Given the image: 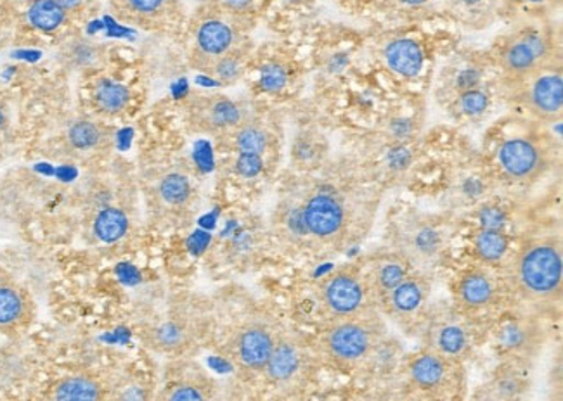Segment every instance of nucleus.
Listing matches in <instances>:
<instances>
[{"mask_svg": "<svg viewBox=\"0 0 563 401\" xmlns=\"http://www.w3.org/2000/svg\"><path fill=\"white\" fill-rule=\"evenodd\" d=\"M376 213L375 196L352 180H319L279 208L278 235L290 246L340 253L363 240Z\"/></svg>", "mask_w": 563, "mask_h": 401, "instance_id": "nucleus-1", "label": "nucleus"}, {"mask_svg": "<svg viewBox=\"0 0 563 401\" xmlns=\"http://www.w3.org/2000/svg\"><path fill=\"white\" fill-rule=\"evenodd\" d=\"M508 288L526 303L553 307L562 300L563 249L559 237L529 241L508 259Z\"/></svg>", "mask_w": 563, "mask_h": 401, "instance_id": "nucleus-2", "label": "nucleus"}, {"mask_svg": "<svg viewBox=\"0 0 563 401\" xmlns=\"http://www.w3.org/2000/svg\"><path fill=\"white\" fill-rule=\"evenodd\" d=\"M387 337L380 310L324 321L316 337L314 348L319 357L345 369L364 367L382 341Z\"/></svg>", "mask_w": 563, "mask_h": 401, "instance_id": "nucleus-3", "label": "nucleus"}, {"mask_svg": "<svg viewBox=\"0 0 563 401\" xmlns=\"http://www.w3.org/2000/svg\"><path fill=\"white\" fill-rule=\"evenodd\" d=\"M207 331L209 315L203 304L197 300H183L147 321L140 334L152 352L167 357H183L198 348Z\"/></svg>", "mask_w": 563, "mask_h": 401, "instance_id": "nucleus-4", "label": "nucleus"}, {"mask_svg": "<svg viewBox=\"0 0 563 401\" xmlns=\"http://www.w3.org/2000/svg\"><path fill=\"white\" fill-rule=\"evenodd\" d=\"M390 241L415 270L430 274L450 246L451 223L444 216L412 213L393 223Z\"/></svg>", "mask_w": 563, "mask_h": 401, "instance_id": "nucleus-5", "label": "nucleus"}, {"mask_svg": "<svg viewBox=\"0 0 563 401\" xmlns=\"http://www.w3.org/2000/svg\"><path fill=\"white\" fill-rule=\"evenodd\" d=\"M249 29L250 26L243 25L228 14H222L209 2H205L192 18L189 29V65L207 74V69L217 59L249 45L245 35Z\"/></svg>", "mask_w": 563, "mask_h": 401, "instance_id": "nucleus-6", "label": "nucleus"}, {"mask_svg": "<svg viewBox=\"0 0 563 401\" xmlns=\"http://www.w3.org/2000/svg\"><path fill=\"white\" fill-rule=\"evenodd\" d=\"M314 297L327 321L378 310L375 292L360 265H343L331 270L319 280Z\"/></svg>", "mask_w": 563, "mask_h": 401, "instance_id": "nucleus-7", "label": "nucleus"}, {"mask_svg": "<svg viewBox=\"0 0 563 401\" xmlns=\"http://www.w3.org/2000/svg\"><path fill=\"white\" fill-rule=\"evenodd\" d=\"M282 328L266 313L246 316L225 337L224 357L241 376H262Z\"/></svg>", "mask_w": 563, "mask_h": 401, "instance_id": "nucleus-8", "label": "nucleus"}, {"mask_svg": "<svg viewBox=\"0 0 563 401\" xmlns=\"http://www.w3.org/2000/svg\"><path fill=\"white\" fill-rule=\"evenodd\" d=\"M316 355L314 346L302 334L283 327L262 377L279 393L300 391L314 376Z\"/></svg>", "mask_w": 563, "mask_h": 401, "instance_id": "nucleus-9", "label": "nucleus"}, {"mask_svg": "<svg viewBox=\"0 0 563 401\" xmlns=\"http://www.w3.org/2000/svg\"><path fill=\"white\" fill-rule=\"evenodd\" d=\"M494 63L510 83H519L543 66L559 62L555 41L544 29H520L499 42Z\"/></svg>", "mask_w": 563, "mask_h": 401, "instance_id": "nucleus-10", "label": "nucleus"}, {"mask_svg": "<svg viewBox=\"0 0 563 401\" xmlns=\"http://www.w3.org/2000/svg\"><path fill=\"white\" fill-rule=\"evenodd\" d=\"M481 343V333L474 316L466 315L456 307L439 309L424 321L423 348L465 364L474 357Z\"/></svg>", "mask_w": 563, "mask_h": 401, "instance_id": "nucleus-11", "label": "nucleus"}, {"mask_svg": "<svg viewBox=\"0 0 563 401\" xmlns=\"http://www.w3.org/2000/svg\"><path fill=\"white\" fill-rule=\"evenodd\" d=\"M217 141L224 153L236 156L234 174L245 179L257 177L264 170L266 158L276 146V135L271 126L252 116L229 130L228 134L217 137Z\"/></svg>", "mask_w": 563, "mask_h": 401, "instance_id": "nucleus-12", "label": "nucleus"}, {"mask_svg": "<svg viewBox=\"0 0 563 401\" xmlns=\"http://www.w3.org/2000/svg\"><path fill=\"white\" fill-rule=\"evenodd\" d=\"M197 189L191 175L179 167H167L147 180L146 203L153 216L162 222L176 223L191 213Z\"/></svg>", "mask_w": 563, "mask_h": 401, "instance_id": "nucleus-13", "label": "nucleus"}, {"mask_svg": "<svg viewBox=\"0 0 563 401\" xmlns=\"http://www.w3.org/2000/svg\"><path fill=\"white\" fill-rule=\"evenodd\" d=\"M490 341L503 360L527 367L543 349V325L527 313H510L496 322Z\"/></svg>", "mask_w": 563, "mask_h": 401, "instance_id": "nucleus-14", "label": "nucleus"}, {"mask_svg": "<svg viewBox=\"0 0 563 401\" xmlns=\"http://www.w3.org/2000/svg\"><path fill=\"white\" fill-rule=\"evenodd\" d=\"M406 374L409 388L417 389L418 393L430 398L453 397L465 381L462 361L427 348H421V352L409 360Z\"/></svg>", "mask_w": 563, "mask_h": 401, "instance_id": "nucleus-15", "label": "nucleus"}, {"mask_svg": "<svg viewBox=\"0 0 563 401\" xmlns=\"http://www.w3.org/2000/svg\"><path fill=\"white\" fill-rule=\"evenodd\" d=\"M249 116L245 105L224 93H195L186 101V123L195 134L221 137Z\"/></svg>", "mask_w": 563, "mask_h": 401, "instance_id": "nucleus-16", "label": "nucleus"}, {"mask_svg": "<svg viewBox=\"0 0 563 401\" xmlns=\"http://www.w3.org/2000/svg\"><path fill=\"white\" fill-rule=\"evenodd\" d=\"M503 177L515 183H531L550 168L551 153L539 138L529 135L505 138L494 155Z\"/></svg>", "mask_w": 563, "mask_h": 401, "instance_id": "nucleus-17", "label": "nucleus"}, {"mask_svg": "<svg viewBox=\"0 0 563 401\" xmlns=\"http://www.w3.org/2000/svg\"><path fill=\"white\" fill-rule=\"evenodd\" d=\"M515 86L520 104L539 122L555 123L562 118L563 71L560 62L543 66Z\"/></svg>", "mask_w": 563, "mask_h": 401, "instance_id": "nucleus-18", "label": "nucleus"}, {"mask_svg": "<svg viewBox=\"0 0 563 401\" xmlns=\"http://www.w3.org/2000/svg\"><path fill=\"white\" fill-rule=\"evenodd\" d=\"M430 294H432L430 274L412 270L396 288L385 292L378 300V310L400 327H408L423 316Z\"/></svg>", "mask_w": 563, "mask_h": 401, "instance_id": "nucleus-19", "label": "nucleus"}, {"mask_svg": "<svg viewBox=\"0 0 563 401\" xmlns=\"http://www.w3.org/2000/svg\"><path fill=\"white\" fill-rule=\"evenodd\" d=\"M37 304L20 280L0 267V336L18 337L29 331Z\"/></svg>", "mask_w": 563, "mask_h": 401, "instance_id": "nucleus-20", "label": "nucleus"}, {"mask_svg": "<svg viewBox=\"0 0 563 401\" xmlns=\"http://www.w3.org/2000/svg\"><path fill=\"white\" fill-rule=\"evenodd\" d=\"M454 300L457 310L477 319L498 309L503 300V285L486 267L470 268L456 280Z\"/></svg>", "mask_w": 563, "mask_h": 401, "instance_id": "nucleus-21", "label": "nucleus"}, {"mask_svg": "<svg viewBox=\"0 0 563 401\" xmlns=\"http://www.w3.org/2000/svg\"><path fill=\"white\" fill-rule=\"evenodd\" d=\"M108 4L117 20L144 32H162L183 13L180 0H108Z\"/></svg>", "mask_w": 563, "mask_h": 401, "instance_id": "nucleus-22", "label": "nucleus"}, {"mask_svg": "<svg viewBox=\"0 0 563 401\" xmlns=\"http://www.w3.org/2000/svg\"><path fill=\"white\" fill-rule=\"evenodd\" d=\"M87 216H89L90 232L101 243H117L131 231V204L120 203V198L117 199V196L111 194L107 189L92 194Z\"/></svg>", "mask_w": 563, "mask_h": 401, "instance_id": "nucleus-23", "label": "nucleus"}, {"mask_svg": "<svg viewBox=\"0 0 563 401\" xmlns=\"http://www.w3.org/2000/svg\"><path fill=\"white\" fill-rule=\"evenodd\" d=\"M111 379L92 372L78 370L66 374L47 388L45 398L54 401H102L110 397Z\"/></svg>", "mask_w": 563, "mask_h": 401, "instance_id": "nucleus-24", "label": "nucleus"}, {"mask_svg": "<svg viewBox=\"0 0 563 401\" xmlns=\"http://www.w3.org/2000/svg\"><path fill=\"white\" fill-rule=\"evenodd\" d=\"M63 146L71 156H90L110 149L113 130L92 118H75L63 129Z\"/></svg>", "mask_w": 563, "mask_h": 401, "instance_id": "nucleus-25", "label": "nucleus"}, {"mask_svg": "<svg viewBox=\"0 0 563 401\" xmlns=\"http://www.w3.org/2000/svg\"><path fill=\"white\" fill-rule=\"evenodd\" d=\"M363 268L367 280H369V286L375 292L376 303L385 292L396 288L400 280L415 270L408 259L396 249H388V252L372 256Z\"/></svg>", "mask_w": 563, "mask_h": 401, "instance_id": "nucleus-26", "label": "nucleus"}, {"mask_svg": "<svg viewBox=\"0 0 563 401\" xmlns=\"http://www.w3.org/2000/svg\"><path fill=\"white\" fill-rule=\"evenodd\" d=\"M216 382L197 367L180 370L170 376L164 388L156 394L158 400L167 401H201L216 397Z\"/></svg>", "mask_w": 563, "mask_h": 401, "instance_id": "nucleus-27", "label": "nucleus"}, {"mask_svg": "<svg viewBox=\"0 0 563 401\" xmlns=\"http://www.w3.org/2000/svg\"><path fill=\"white\" fill-rule=\"evenodd\" d=\"M132 93L128 87L111 78H96L89 87V101L92 110L101 116H120L129 110Z\"/></svg>", "mask_w": 563, "mask_h": 401, "instance_id": "nucleus-28", "label": "nucleus"}, {"mask_svg": "<svg viewBox=\"0 0 563 401\" xmlns=\"http://www.w3.org/2000/svg\"><path fill=\"white\" fill-rule=\"evenodd\" d=\"M529 386L531 382L527 377V367L505 361L486 386V397L493 400H515L522 398L529 391Z\"/></svg>", "mask_w": 563, "mask_h": 401, "instance_id": "nucleus-29", "label": "nucleus"}, {"mask_svg": "<svg viewBox=\"0 0 563 401\" xmlns=\"http://www.w3.org/2000/svg\"><path fill=\"white\" fill-rule=\"evenodd\" d=\"M470 241L475 258L486 267L499 264L510 252V237L503 229L475 227Z\"/></svg>", "mask_w": 563, "mask_h": 401, "instance_id": "nucleus-30", "label": "nucleus"}, {"mask_svg": "<svg viewBox=\"0 0 563 401\" xmlns=\"http://www.w3.org/2000/svg\"><path fill=\"white\" fill-rule=\"evenodd\" d=\"M385 63L399 77L412 78L423 68V53L420 45L409 38L393 41L385 47Z\"/></svg>", "mask_w": 563, "mask_h": 401, "instance_id": "nucleus-31", "label": "nucleus"}, {"mask_svg": "<svg viewBox=\"0 0 563 401\" xmlns=\"http://www.w3.org/2000/svg\"><path fill=\"white\" fill-rule=\"evenodd\" d=\"M26 20L32 29L42 33H54L70 21L56 0H30Z\"/></svg>", "mask_w": 563, "mask_h": 401, "instance_id": "nucleus-32", "label": "nucleus"}, {"mask_svg": "<svg viewBox=\"0 0 563 401\" xmlns=\"http://www.w3.org/2000/svg\"><path fill=\"white\" fill-rule=\"evenodd\" d=\"M249 45L225 54L221 59H217L209 69L207 75L213 80L221 81L222 86H233L241 77L245 75L246 62H249Z\"/></svg>", "mask_w": 563, "mask_h": 401, "instance_id": "nucleus-33", "label": "nucleus"}, {"mask_svg": "<svg viewBox=\"0 0 563 401\" xmlns=\"http://www.w3.org/2000/svg\"><path fill=\"white\" fill-rule=\"evenodd\" d=\"M153 382L147 381L141 374H128V376L111 379L110 397L108 400H147L153 398Z\"/></svg>", "mask_w": 563, "mask_h": 401, "instance_id": "nucleus-34", "label": "nucleus"}, {"mask_svg": "<svg viewBox=\"0 0 563 401\" xmlns=\"http://www.w3.org/2000/svg\"><path fill=\"white\" fill-rule=\"evenodd\" d=\"M207 2L217 11L234 18L246 26L252 25V20L262 4V0H207Z\"/></svg>", "mask_w": 563, "mask_h": 401, "instance_id": "nucleus-35", "label": "nucleus"}, {"mask_svg": "<svg viewBox=\"0 0 563 401\" xmlns=\"http://www.w3.org/2000/svg\"><path fill=\"white\" fill-rule=\"evenodd\" d=\"M477 227L503 229L507 227V216L503 213L501 208L484 207L478 211Z\"/></svg>", "mask_w": 563, "mask_h": 401, "instance_id": "nucleus-36", "label": "nucleus"}, {"mask_svg": "<svg viewBox=\"0 0 563 401\" xmlns=\"http://www.w3.org/2000/svg\"><path fill=\"white\" fill-rule=\"evenodd\" d=\"M56 2L62 5L70 20H84L89 16L98 0H56Z\"/></svg>", "mask_w": 563, "mask_h": 401, "instance_id": "nucleus-37", "label": "nucleus"}, {"mask_svg": "<svg viewBox=\"0 0 563 401\" xmlns=\"http://www.w3.org/2000/svg\"><path fill=\"white\" fill-rule=\"evenodd\" d=\"M463 113L478 114L487 108V96L478 90H466L460 98Z\"/></svg>", "mask_w": 563, "mask_h": 401, "instance_id": "nucleus-38", "label": "nucleus"}, {"mask_svg": "<svg viewBox=\"0 0 563 401\" xmlns=\"http://www.w3.org/2000/svg\"><path fill=\"white\" fill-rule=\"evenodd\" d=\"M16 20V8L13 0H0V35L8 32Z\"/></svg>", "mask_w": 563, "mask_h": 401, "instance_id": "nucleus-39", "label": "nucleus"}, {"mask_svg": "<svg viewBox=\"0 0 563 401\" xmlns=\"http://www.w3.org/2000/svg\"><path fill=\"white\" fill-rule=\"evenodd\" d=\"M9 126V110L8 102L2 98V93H0V138L4 135L5 130Z\"/></svg>", "mask_w": 563, "mask_h": 401, "instance_id": "nucleus-40", "label": "nucleus"}, {"mask_svg": "<svg viewBox=\"0 0 563 401\" xmlns=\"http://www.w3.org/2000/svg\"><path fill=\"white\" fill-rule=\"evenodd\" d=\"M396 2L399 5H405V8H418V5H423L429 0H396Z\"/></svg>", "mask_w": 563, "mask_h": 401, "instance_id": "nucleus-41", "label": "nucleus"}, {"mask_svg": "<svg viewBox=\"0 0 563 401\" xmlns=\"http://www.w3.org/2000/svg\"><path fill=\"white\" fill-rule=\"evenodd\" d=\"M527 2H532V4H541V2H547V0H527Z\"/></svg>", "mask_w": 563, "mask_h": 401, "instance_id": "nucleus-42", "label": "nucleus"}]
</instances>
